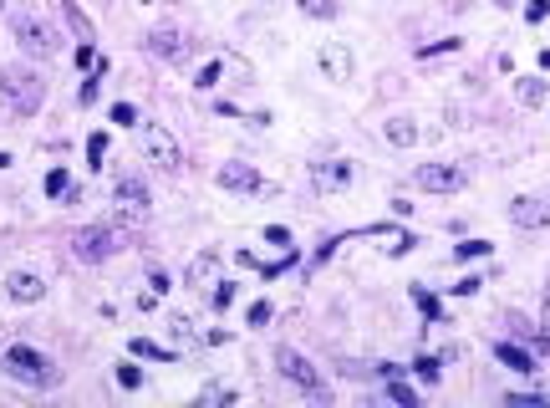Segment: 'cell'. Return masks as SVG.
I'll list each match as a JSON object with an SVG mask.
<instances>
[{
    "instance_id": "obj_20",
    "label": "cell",
    "mask_w": 550,
    "mask_h": 408,
    "mask_svg": "<svg viewBox=\"0 0 550 408\" xmlns=\"http://www.w3.org/2000/svg\"><path fill=\"white\" fill-rule=\"evenodd\" d=\"M133 352H138V357H153V362H173V352L158 347L153 337H133Z\"/></svg>"
},
{
    "instance_id": "obj_2",
    "label": "cell",
    "mask_w": 550,
    "mask_h": 408,
    "mask_svg": "<svg viewBox=\"0 0 550 408\" xmlns=\"http://www.w3.org/2000/svg\"><path fill=\"white\" fill-rule=\"evenodd\" d=\"M0 92H6V102L15 107V113H41V102H46V82H41L31 67H20V61H15V67H6V72H0Z\"/></svg>"
},
{
    "instance_id": "obj_17",
    "label": "cell",
    "mask_w": 550,
    "mask_h": 408,
    "mask_svg": "<svg viewBox=\"0 0 550 408\" xmlns=\"http://www.w3.org/2000/svg\"><path fill=\"white\" fill-rule=\"evenodd\" d=\"M41 291H46V286H41V276H26V271L11 276V296H15V302H41Z\"/></svg>"
},
{
    "instance_id": "obj_30",
    "label": "cell",
    "mask_w": 550,
    "mask_h": 408,
    "mask_svg": "<svg viewBox=\"0 0 550 408\" xmlns=\"http://www.w3.org/2000/svg\"><path fill=\"white\" fill-rule=\"evenodd\" d=\"M550 16V0H530V6H525V20H545Z\"/></svg>"
},
{
    "instance_id": "obj_36",
    "label": "cell",
    "mask_w": 550,
    "mask_h": 408,
    "mask_svg": "<svg viewBox=\"0 0 550 408\" xmlns=\"http://www.w3.org/2000/svg\"><path fill=\"white\" fill-rule=\"evenodd\" d=\"M504 403H510V408H540V398H530V393H525V398H520V393H510Z\"/></svg>"
},
{
    "instance_id": "obj_27",
    "label": "cell",
    "mask_w": 550,
    "mask_h": 408,
    "mask_svg": "<svg viewBox=\"0 0 550 408\" xmlns=\"http://www.w3.org/2000/svg\"><path fill=\"white\" fill-rule=\"evenodd\" d=\"M387 393L398 398V403H413V388L403 383V373H392V378H387Z\"/></svg>"
},
{
    "instance_id": "obj_32",
    "label": "cell",
    "mask_w": 550,
    "mask_h": 408,
    "mask_svg": "<svg viewBox=\"0 0 550 408\" xmlns=\"http://www.w3.org/2000/svg\"><path fill=\"white\" fill-rule=\"evenodd\" d=\"M265 240H270V245H291V230H285V225H270Z\"/></svg>"
},
{
    "instance_id": "obj_23",
    "label": "cell",
    "mask_w": 550,
    "mask_h": 408,
    "mask_svg": "<svg viewBox=\"0 0 550 408\" xmlns=\"http://www.w3.org/2000/svg\"><path fill=\"white\" fill-rule=\"evenodd\" d=\"M458 261H474V255H489V240H464V245H454Z\"/></svg>"
},
{
    "instance_id": "obj_13",
    "label": "cell",
    "mask_w": 550,
    "mask_h": 408,
    "mask_svg": "<svg viewBox=\"0 0 550 408\" xmlns=\"http://www.w3.org/2000/svg\"><path fill=\"white\" fill-rule=\"evenodd\" d=\"M113 199H118V204H143V209L153 204L148 189H143V179H133V174H118V179H113Z\"/></svg>"
},
{
    "instance_id": "obj_6",
    "label": "cell",
    "mask_w": 550,
    "mask_h": 408,
    "mask_svg": "<svg viewBox=\"0 0 550 408\" xmlns=\"http://www.w3.org/2000/svg\"><path fill=\"white\" fill-rule=\"evenodd\" d=\"M138 143H143V154L163 168V174H173V168L184 163V154H179V143H173V133L168 128H158V123H143L138 128Z\"/></svg>"
},
{
    "instance_id": "obj_24",
    "label": "cell",
    "mask_w": 550,
    "mask_h": 408,
    "mask_svg": "<svg viewBox=\"0 0 550 408\" xmlns=\"http://www.w3.org/2000/svg\"><path fill=\"white\" fill-rule=\"evenodd\" d=\"M118 383H123V388H138V383H143V368H138V362H123V368H118Z\"/></svg>"
},
{
    "instance_id": "obj_12",
    "label": "cell",
    "mask_w": 550,
    "mask_h": 408,
    "mask_svg": "<svg viewBox=\"0 0 550 408\" xmlns=\"http://www.w3.org/2000/svg\"><path fill=\"white\" fill-rule=\"evenodd\" d=\"M184 286L189 291H204V286H219V255L204 250V255H194L189 271H184Z\"/></svg>"
},
{
    "instance_id": "obj_1",
    "label": "cell",
    "mask_w": 550,
    "mask_h": 408,
    "mask_svg": "<svg viewBox=\"0 0 550 408\" xmlns=\"http://www.w3.org/2000/svg\"><path fill=\"white\" fill-rule=\"evenodd\" d=\"M0 368H6V378L26 383V388H56V383H61V368H56V362H51L46 352L26 347V342H15V347H6V357H0Z\"/></svg>"
},
{
    "instance_id": "obj_5",
    "label": "cell",
    "mask_w": 550,
    "mask_h": 408,
    "mask_svg": "<svg viewBox=\"0 0 550 408\" xmlns=\"http://www.w3.org/2000/svg\"><path fill=\"white\" fill-rule=\"evenodd\" d=\"M113 250H118V225H113V220H107V225H82V230H72V255H77V261L97 266V261H107Z\"/></svg>"
},
{
    "instance_id": "obj_9",
    "label": "cell",
    "mask_w": 550,
    "mask_h": 408,
    "mask_svg": "<svg viewBox=\"0 0 550 408\" xmlns=\"http://www.w3.org/2000/svg\"><path fill=\"white\" fill-rule=\"evenodd\" d=\"M316 61H321V72L332 77V82H351V72H357V56H351L346 41H326Z\"/></svg>"
},
{
    "instance_id": "obj_18",
    "label": "cell",
    "mask_w": 550,
    "mask_h": 408,
    "mask_svg": "<svg viewBox=\"0 0 550 408\" xmlns=\"http://www.w3.org/2000/svg\"><path fill=\"white\" fill-rule=\"evenodd\" d=\"M382 138H387L392 148H408V143H418V128H413L408 118H387V128H382Z\"/></svg>"
},
{
    "instance_id": "obj_31",
    "label": "cell",
    "mask_w": 550,
    "mask_h": 408,
    "mask_svg": "<svg viewBox=\"0 0 550 408\" xmlns=\"http://www.w3.org/2000/svg\"><path fill=\"white\" fill-rule=\"evenodd\" d=\"M148 286H153V296H158V291H168V276H163L158 266H148Z\"/></svg>"
},
{
    "instance_id": "obj_37",
    "label": "cell",
    "mask_w": 550,
    "mask_h": 408,
    "mask_svg": "<svg viewBox=\"0 0 550 408\" xmlns=\"http://www.w3.org/2000/svg\"><path fill=\"white\" fill-rule=\"evenodd\" d=\"M418 307H423V316H438V302H433L428 291H418Z\"/></svg>"
},
{
    "instance_id": "obj_19",
    "label": "cell",
    "mask_w": 550,
    "mask_h": 408,
    "mask_svg": "<svg viewBox=\"0 0 550 408\" xmlns=\"http://www.w3.org/2000/svg\"><path fill=\"white\" fill-rule=\"evenodd\" d=\"M515 102H520V107H540V102H545V82H540V77H520V82H515Z\"/></svg>"
},
{
    "instance_id": "obj_14",
    "label": "cell",
    "mask_w": 550,
    "mask_h": 408,
    "mask_svg": "<svg viewBox=\"0 0 550 408\" xmlns=\"http://www.w3.org/2000/svg\"><path fill=\"white\" fill-rule=\"evenodd\" d=\"M61 20L72 26V36H77V41H92V36H97V31H92V20H87V11L77 6V0H61Z\"/></svg>"
},
{
    "instance_id": "obj_26",
    "label": "cell",
    "mask_w": 550,
    "mask_h": 408,
    "mask_svg": "<svg viewBox=\"0 0 550 408\" xmlns=\"http://www.w3.org/2000/svg\"><path fill=\"white\" fill-rule=\"evenodd\" d=\"M107 77V61H97V67H92V82H82V102H92L97 97V82Z\"/></svg>"
},
{
    "instance_id": "obj_25",
    "label": "cell",
    "mask_w": 550,
    "mask_h": 408,
    "mask_svg": "<svg viewBox=\"0 0 550 408\" xmlns=\"http://www.w3.org/2000/svg\"><path fill=\"white\" fill-rule=\"evenodd\" d=\"M413 368H418V378H423V383H438V373H444V368H438V357H418Z\"/></svg>"
},
{
    "instance_id": "obj_16",
    "label": "cell",
    "mask_w": 550,
    "mask_h": 408,
    "mask_svg": "<svg viewBox=\"0 0 550 408\" xmlns=\"http://www.w3.org/2000/svg\"><path fill=\"white\" fill-rule=\"evenodd\" d=\"M342 184H351V163H321L316 168V189H342Z\"/></svg>"
},
{
    "instance_id": "obj_38",
    "label": "cell",
    "mask_w": 550,
    "mask_h": 408,
    "mask_svg": "<svg viewBox=\"0 0 550 408\" xmlns=\"http://www.w3.org/2000/svg\"><path fill=\"white\" fill-rule=\"evenodd\" d=\"M540 337H550V281H545V321H540Z\"/></svg>"
},
{
    "instance_id": "obj_4",
    "label": "cell",
    "mask_w": 550,
    "mask_h": 408,
    "mask_svg": "<svg viewBox=\"0 0 550 408\" xmlns=\"http://www.w3.org/2000/svg\"><path fill=\"white\" fill-rule=\"evenodd\" d=\"M15 47L26 51V56H36V61H51L61 51V36L41 16H15Z\"/></svg>"
},
{
    "instance_id": "obj_34",
    "label": "cell",
    "mask_w": 550,
    "mask_h": 408,
    "mask_svg": "<svg viewBox=\"0 0 550 408\" xmlns=\"http://www.w3.org/2000/svg\"><path fill=\"white\" fill-rule=\"evenodd\" d=\"M225 398H235L225 383H214V388H204V403H225Z\"/></svg>"
},
{
    "instance_id": "obj_3",
    "label": "cell",
    "mask_w": 550,
    "mask_h": 408,
    "mask_svg": "<svg viewBox=\"0 0 550 408\" xmlns=\"http://www.w3.org/2000/svg\"><path fill=\"white\" fill-rule=\"evenodd\" d=\"M275 368H280V378H291L296 388H306L311 398H321V403H332V388H326V378H321V368H311L296 347H275Z\"/></svg>"
},
{
    "instance_id": "obj_10",
    "label": "cell",
    "mask_w": 550,
    "mask_h": 408,
    "mask_svg": "<svg viewBox=\"0 0 550 408\" xmlns=\"http://www.w3.org/2000/svg\"><path fill=\"white\" fill-rule=\"evenodd\" d=\"M214 179H219V189H239V194H265V189H270V184L250 168V163H225Z\"/></svg>"
},
{
    "instance_id": "obj_35",
    "label": "cell",
    "mask_w": 550,
    "mask_h": 408,
    "mask_svg": "<svg viewBox=\"0 0 550 408\" xmlns=\"http://www.w3.org/2000/svg\"><path fill=\"white\" fill-rule=\"evenodd\" d=\"M133 118H138L133 102H118V107H113V123H133Z\"/></svg>"
},
{
    "instance_id": "obj_28",
    "label": "cell",
    "mask_w": 550,
    "mask_h": 408,
    "mask_svg": "<svg viewBox=\"0 0 550 408\" xmlns=\"http://www.w3.org/2000/svg\"><path fill=\"white\" fill-rule=\"evenodd\" d=\"M46 194H67V168H51L46 174Z\"/></svg>"
},
{
    "instance_id": "obj_7",
    "label": "cell",
    "mask_w": 550,
    "mask_h": 408,
    "mask_svg": "<svg viewBox=\"0 0 550 408\" xmlns=\"http://www.w3.org/2000/svg\"><path fill=\"white\" fill-rule=\"evenodd\" d=\"M418 189H433V194H454V189H464V168H454V163H423L413 174Z\"/></svg>"
},
{
    "instance_id": "obj_33",
    "label": "cell",
    "mask_w": 550,
    "mask_h": 408,
    "mask_svg": "<svg viewBox=\"0 0 550 408\" xmlns=\"http://www.w3.org/2000/svg\"><path fill=\"white\" fill-rule=\"evenodd\" d=\"M214 82H219V61H209V67L199 72V82H194V87H214Z\"/></svg>"
},
{
    "instance_id": "obj_21",
    "label": "cell",
    "mask_w": 550,
    "mask_h": 408,
    "mask_svg": "<svg viewBox=\"0 0 550 408\" xmlns=\"http://www.w3.org/2000/svg\"><path fill=\"white\" fill-rule=\"evenodd\" d=\"M102 159H107V133H92V138H87V163L102 168Z\"/></svg>"
},
{
    "instance_id": "obj_11",
    "label": "cell",
    "mask_w": 550,
    "mask_h": 408,
    "mask_svg": "<svg viewBox=\"0 0 550 408\" xmlns=\"http://www.w3.org/2000/svg\"><path fill=\"white\" fill-rule=\"evenodd\" d=\"M510 220H515L520 230H540V225H550V199H535V194L515 199V204H510Z\"/></svg>"
},
{
    "instance_id": "obj_8",
    "label": "cell",
    "mask_w": 550,
    "mask_h": 408,
    "mask_svg": "<svg viewBox=\"0 0 550 408\" xmlns=\"http://www.w3.org/2000/svg\"><path fill=\"white\" fill-rule=\"evenodd\" d=\"M143 51H148V56H158V61H184V56H189V36H184V31H173V26H158V31L143 41Z\"/></svg>"
},
{
    "instance_id": "obj_15",
    "label": "cell",
    "mask_w": 550,
    "mask_h": 408,
    "mask_svg": "<svg viewBox=\"0 0 550 408\" xmlns=\"http://www.w3.org/2000/svg\"><path fill=\"white\" fill-rule=\"evenodd\" d=\"M494 357L504 362V368H515V373H535V357L525 352V347H515V342H499V347H494Z\"/></svg>"
},
{
    "instance_id": "obj_22",
    "label": "cell",
    "mask_w": 550,
    "mask_h": 408,
    "mask_svg": "<svg viewBox=\"0 0 550 408\" xmlns=\"http://www.w3.org/2000/svg\"><path fill=\"white\" fill-rule=\"evenodd\" d=\"M296 6H301L306 16H321V20H332V16H337V0H296Z\"/></svg>"
},
{
    "instance_id": "obj_29",
    "label": "cell",
    "mask_w": 550,
    "mask_h": 408,
    "mask_svg": "<svg viewBox=\"0 0 550 408\" xmlns=\"http://www.w3.org/2000/svg\"><path fill=\"white\" fill-rule=\"evenodd\" d=\"M265 321H270V302H255L250 307V327H265Z\"/></svg>"
}]
</instances>
